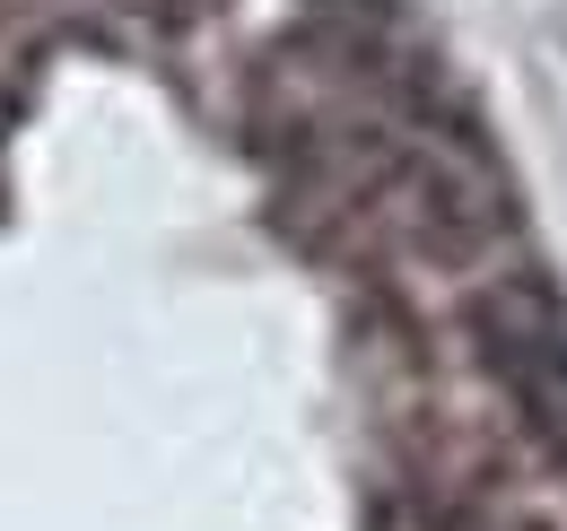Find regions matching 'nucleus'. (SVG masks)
<instances>
[{"label":"nucleus","mask_w":567,"mask_h":531,"mask_svg":"<svg viewBox=\"0 0 567 531\" xmlns=\"http://www.w3.org/2000/svg\"><path fill=\"white\" fill-rule=\"evenodd\" d=\"M472 323H481L497 384L524 400V418L567 454V314L542 288H489Z\"/></svg>","instance_id":"f257e3e1"}]
</instances>
